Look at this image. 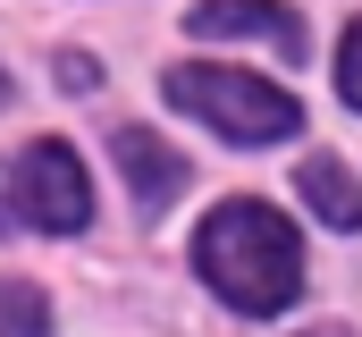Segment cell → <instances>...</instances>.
Masks as SVG:
<instances>
[{"instance_id": "obj_1", "label": "cell", "mask_w": 362, "mask_h": 337, "mask_svg": "<svg viewBox=\"0 0 362 337\" xmlns=\"http://www.w3.org/2000/svg\"><path fill=\"white\" fill-rule=\"evenodd\" d=\"M194 270L211 278V295H228L236 312H286L303 287V236L286 228L270 202H219L194 236Z\"/></svg>"}, {"instance_id": "obj_2", "label": "cell", "mask_w": 362, "mask_h": 337, "mask_svg": "<svg viewBox=\"0 0 362 337\" xmlns=\"http://www.w3.org/2000/svg\"><path fill=\"white\" fill-rule=\"evenodd\" d=\"M169 101H177L185 118L236 135V144H286V135L303 127V101H295V93H278V84L253 76V68H211V59L169 68Z\"/></svg>"}, {"instance_id": "obj_3", "label": "cell", "mask_w": 362, "mask_h": 337, "mask_svg": "<svg viewBox=\"0 0 362 337\" xmlns=\"http://www.w3.org/2000/svg\"><path fill=\"white\" fill-rule=\"evenodd\" d=\"M8 185H17V211H25L34 228H51V236H76V228L93 219L85 161H76L68 144H51V135L17 152V177H8Z\"/></svg>"}, {"instance_id": "obj_4", "label": "cell", "mask_w": 362, "mask_h": 337, "mask_svg": "<svg viewBox=\"0 0 362 337\" xmlns=\"http://www.w3.org/2000/svg\"><path fill=\"white\" fill-rule=\"evenodd\" d=\"M194 34H211V42H270L278 59H303V17L295 8H278V0H202L194 17H185Z\"/></svg>"}, {"instance_id": "obj_5", "label": "cell", "mask_w": 362, "mask_h": 337, "mask_svg": "<svg viewBox=\"0 0 362 337\" xmlns=\"http://www.w3.org/2000/svg\"><path fill=\"white\" fill-rule=\"evenodd\" d=\"M110 152H118V168H127V185H135L144 211H160V202H177V194H185V161L152 135V127H118Z\"/></svg>"}, {"instance_id": "obj_6", "label": "cell", "mask_w": 362, "mask_h": 337, "mask_svg": "<svg viewBox=\"0 0 362 337\" xmlns=\"http://www.w3.org/2000/svg\"><path fill=\"white\" fill-rule=\"evenodd\" d=\"M295 185H303V202L329 219V228H362V185L346 161H329V152H312V161L295 168Z\"/></svg>"}, {"instance_id": "obj_7", "label": "cell", "mask_w": 362, "mask_h": 337, "mask_svg": "<svg viewBox=\"0 0 362 337\" xmlns=\"http://www.w3.org/2000/svg\"><path fill=\"white\" fill-rule=\"evenodd\" d=\"M0 337H51V312L25 278H0Z\"/></svg>"}, {"instance_id": "obj_8", "label": "cell", "mask_w": 362, "mask_h": 337, "mask_svg": "<svg viewBox=\"0 0 362 337\" xmlns=\"http://www.w3.org/2000/svg\"><path fill=\"white\" fill-rule=\"evenodd\" d=\"M337 93L362 110V17L346 25V42H337Z\"/></svg>"}, {"instance_id": "obj_9", "label": "cell", "mask_w": 362, "mask_h": 337, "mask_svg": "<svg viewBox=\"0 0 362 337\" xmlns=\"http://www.w3.org/2000/svg\"><path fill=\"white\" fill-rule=\"evenodd\" d=\"M320 337H346V329H320Z\"/></svg>"}]
</instances>
